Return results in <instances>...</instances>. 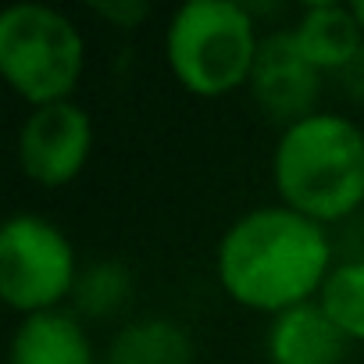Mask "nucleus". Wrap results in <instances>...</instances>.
Instances as JSON below:
<instances>
[{
  "mask_svg": "<svg viewBox=\"0 0 364 364\" xmlns=\"http://www.w3.org/2000/svg\"><path fill=\"white\" fill-rule=\"evenodd\" d=\"M332 268L325 225L286 204L247 211L225 229L215 250V272L225 296L272 318L318 300Z\"/></svg>",
  "mask_w": 364,
  "mask_h": 364,
  "instance_id": "obj_1",
  "label": "nucleus"
},
{
  "mask_svg": "<svg viewBox=\"0 0 364 364\" xmlns=\"http://www.w3.org/2000/svg\"><path fill=\"white\" fill-rule=\"evenodd\" d=\"M272 182L286 208L328 225L364 208V129L343 114L314 111L279 132Z\"/></svg>",
  "mask_w": 364,
  "mask_h": 364,
  "instance_id": "obj_2",
  "label": "nucleus"
},
{
  "mask_svg": "<svg viewBox=\"0 0 364 364\" xmlns=\"http://www.w3.org/2000/svg\"><path fill=\"white\" fill-rule=\"evenodd\" d=\"M261 50L257 15L236 0H190L164 29V61L178 86L218 100L250 86Z\"/></svg>",
  "mask_w": 364,
  "mask_h": 364,
  "instance_id": "obj_3",
  "label": "nucleus"
},
{
  "mask_svg": "<svg viewBox=\"0 0 364 364\" xmlns=\"http://www.w3.org/2000/svg\"><path fill=\"white\" fill-rule=\"evenodd\" d=\"M86 72L79 26L50 4H11L0 11V75L29 104L72 100Z\"/></svg>",
  "mask_w": 364,
  "mask_h": 364,
  "instance_id": "obj_4",
  "label": "nucleus"
},
{
  "mask_svg": "<svg viewBox=\"0 0 364 364\" xmlns=\"http://www.w3.org/2000/svg\"><path fill=\"white\" fill-rule=\"evenodd\" d=\"M79 264L75 247L61 225L43 215L22 211L0 229V296L11 311L40 314L58 311L65 296L75 293Z\"/></svg>",
  "mask_w": 364,
  "mask_h": 364,
  "instance_id": "obj_5",
  "label": "nucleus"
},
{
  "mask_svg": "<svg viewBox=\"0 0 364 364\" xmlns=\"http://www.w3.org/2000/svg\"><path fill=\"white\" fill-rule=\"evenodd\" d=\"M18 168L43 190L75 182L93 154V122L75 100L33 107L18 129Z\"/></svg>",
  "mask_w": 364,
  "mask_h": 364,
  "instance_id": "obj_6",
  "label": "nucleus"
},
{
  "mask_svg": "<svg viewBox=\"0 0 364 364\" xmlns=\"http://www.w3.org/2000/svg\"><path fill=\"white\" fill-rule=\"evenodd\" d=\"M250 93L257 107L268 118H275L282 129L314 114V100L321 93V72L300 54L289 29L261 36V50L250 72Z\"/></svg>",
  "mask_w": 364,
  "mask_h": 364,
  "instance_id": "obj_7",
  "label": "nucleus"
},
{
  "mask_svg": "<svg viewBox=\"0 0 364 364\" xmlns=\"http://www.w3.org/2000/svg\"><path fill=\"white\" fill-rule=\"evenodd\" d=\"M346 346L350 339L332 325L318 300L275 314L264 336L268 364H343Z\"/></svg>",
  "mask_w": 364,
  "mask_h": 364,
  "instance_id": "obj_8",
  "label": "nucleus"
},
{
  "mask_svg": "<svg viewBox=\"0 0 364 364\" xmlns=\"http://www.w3.org/2000/svg\"><path fill=\"white\" fill-rule=\"evenodd\" d=\"M8 364H97L90 332L72 311L26 314L8 346Z\"/></svg>",
  "mask_w": 364,
  "mask_h": 364,
  "instance_id": "obj_9",
  "label": "nucleus"
},
{
  "mask_svg": "<svg viewBox=\"0 0 364 364\" xmlns=\"http://www.w3.org/2000/svg\"><path fill=\"white\" fill-rule=\"evenodd\" d=\"M300 54L325 75V72H343L357 50L364 47V33L353 18L350 4H332V0H314L307 4L296 18V26L289 29Z\"/></svg>",
  "mask_w": 364,
  "mask_h": 364,
  "instance_id": "obj_10",
  "label": "nucleus"
},
{
  "mask_svg": "<svg viewBox=\"0 0 364 364\" xmlns=\"http://www.w3.org/2000/svg\"><path fill=\"white\" fill-rule=\"evenodd\" d=\"M104 364H193V339L178 321L139 318L114 332Z\"/></svg>",
  "mask_w": 364,
  "mask_h": 364,
  "instance_id": "obj_11",
  "label": "nucleus"
},
{
  "mask_svg": "<svg viewBox=\"0 0 364 364\" xmlns=\"http://www.w3.org/2000/svg\"><path fill=\"white\" fill-rule=\"evenodd\" d=\"M318 307L350 343H364V257L343 261L328 272L318 293Z\"/></svg>",
  "mask_w": 364,
  "mask_h": 364,
  "instance_id": "obj_12",
  "label": "nucleus"
},
{
  "mask_svg": "<svg viewBox=\"0 0 364 364\" xmlns=\"http://www.w3.org/2000/svg\"><path fill=\"white\" fill-rule=\"evenodd\" d=\"M132 296V275L122 261H97L86 272H79L75 282V307L82 318H111L118 314Z\"/></svg>",
  "mask_w": 364,
  "mask_h": 364,
  "instance_id": "obj_13",
  "label": "nucleus"
},
{
  "mask_svg": "<svg viewBox=\"0 0 364 364\" xmlns=\"http://www.w3.org/2000/svg\"><path fill=\"white\" fill-rule=\"evenodd\" d=\"M90 11L122 33H132L150 18V4H143V0H97V4H90Z\"/></svg>",
  "mask_w": 364,
  "mask_h": 364,
  "instance_id": "obj_14",
  "label": "nucleus"
},
{
  "mask_svg": "<svg viewBox=\"0 0 364 364\" xmlns=\"http://www.w3.org/2000/svg\"><path fill=\"white\" fill-rule=\"evenodd\" d=\"M339 82H343V90H346V97H350V100L364 104V47H360V50H357V58L339 72Z\"/></svg>",
  "mask_w": 364,
  "mask_h": 364,
  "instance_id": "obj_15",
  "label": "nucleus"
},
{
  "mask_svg": "<svg viewBox=\"0 0 364 364\" xmlns=\"http://www.w3.org/2000/svg\"><path fill=\"white\" fill-rule=\"evenodd\" d=\"M350 8H353V18H357V26L364 33V0H357V4H350Z\"/></svg>",
  "mask_w": 364,
  "mask_h": 364,
  "instance_id": "obj_16",
  "label": "nucleus"
}]
</instances>
